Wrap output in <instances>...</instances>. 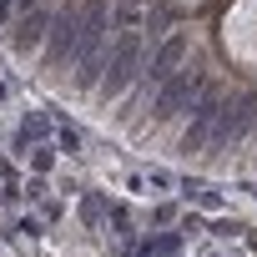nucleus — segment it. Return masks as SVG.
<instances>
[{
  "instance_id": "obj_12",
  "label": "nucleus",
  "mask_w": 257,
  "mask_h": 257,
  "mask_svg": "<svg viewBox=\"0 0 257 257\" xmlns=\"http://www.w3.org/2000/svg\"><path fill=\"white\" fill-rule=\"evenodd\" d=\"M106 222H111V227H116L121 237L132 232V212H126V207H111V212H106Z\"/></svg>"
},
{
  "instance_id": "obj_3",
  "label": "nucleus",
  "mask_w": 257,
  "mask_h": 257,
  "mask_svg": "<svg viewBox=\"0 0 257 257\" xmlns=\"http://www.w3.org/2000/svg\"><path fill=\"white\" fill-rule=\"evenodd\" d=\"M222 91L207 81L202 91H197V101H192V126H187V132H182V152L192 157V152H202V142L212 137V121H217V111H222Z\"/></svg>"
},
{
  "instance_id": "obj_11",
  "label": "nucleus",
  "mask_w": 257,
  "mask_h": 257,
  "mask_svg": "<svg viewBox=\"0 0 257 257\" xmlns=\"http://www.w3.org/2000/svg\"><path fill=\"white\" fill-rule=\"evenodd\" d=\"M26 162H31V167H36V172L46 177V172L56 167V152H51V147H31V152H26Z\"/></svg>"
},
{
  "instance_id": "obj_10",
  "label": "nucleus",
  "mask_w": 257,
  "mask_h": 257,
  "mask_svg": "<svg viewBox=\"0 0 257 257\" xmlns=\"http://www.w3.org/2000/svg\"><path fill=\"white\" fill-rule=\"evenodd\" d=\"M147 26H152V36H167V31H172V6H152Z\"/></svg>"
},
{
  "instance_id": "obj_2",
  "label": "nucleus",
  "mask_w": 257,
  "mask_h": 257,
  "mask_svg": "<svg viewBox=\"0 0 257 257\" xmlns=\"http://www.w3.org/2000/svg\"><path fill=\"white\" fill-rule=\"evenodd\" d=\"M257 126V91H242L237 101H222L217 121H212V147L217 152H237Z\"/></svg>"
},
{
  "instance_id": "obj_4",
  "label": "nucleus",
  "mask_w": 257,
  "mask_h": 257,
  "mask_svg": "<svg viewBox=\"0 0 257 257\" xmlns=\"http://www.w3.org/2000/svg\"><path fill=\"white\" fill-rule=\"evenodd\" d=\"M202 86H207L202 71H177V76H167V81L157 86V121H172L182 106H192Z\"/></svg>"
},
{
  "instance_id": "obj_8",
  "label": "nucleus",
  "mask_w": 257,
  "mask_h": 257,
  "mask_svg": "<svg viewBox=\"0 0 257 257\" xmlns=\"http://www.w3.org/2000/svg\"><path fill=\"white\" fill-rule=\"evenodd\" d=\"M41 137H51V116H46V111H31V116L21 121V132H16V157H26Z\"/></svg>"
},
{
  "instance_id": "obj_5",
  "label": "nucleus",
  "mask_w": 257,
  "mask_h": 257,
  "mask_svg": "<svg viewBox=\"0 0 257 257\" xmlns=\"http://www.w3.org/2000/svg\"><path fill=\"white\" fill-rule=\"evenodd\" d=\"M76 36H81V16L76 11H61V16H51V26H46V61L51 66H61V61H71V51H76Z\"/></svg>"
},
{
  "instance_id": "obj_7",
  "label": "nucleus",
  "mask_w": 257,
  "mask_h": 257,
  "mask_svg": "<svg viewBox=\"0 0 257 257\" xmlns=\"http://www.w3.org/2000/svg\"><path fill=\"white\" fill-rule=\"evenodd\" d=\"M46 26H51V16H46L41 6H31V11H26V21L16 26V51H21V56L41 51V46H46Z\"/></svg>"
},
{
  "instance_id": "obj_1",
  "label": "nucleus",
  "mask_w": 257,
  "mask_h": 257,
  "mask_svg": "<svg viewBox=\"0 0 257 257\" xmlns=\"http://www.w3.org/2000/svg\"><path fill=\"white\" fill-rule=\"evenodd\" d=\"M137 76H142V41H137V31H121L116 46H111V56H106V66H101V81H96L101 101L126 96V86H132Z\"/></svg>"
},
{
  "instance_id": "obj_14",
  "label": "nucleus",
  "mask_w": 257,
  "mask_h": 257,
  "mask_svg": "<svg viewBox=\"0 0 257 257\" xmlns=\"http://www.w3.org/2000/svg\"><path fill=\"white\" fill-rule=\"evenodd\" d=\"M197 202H202L207 212H217V207H222V197H217V192H207V187H197Z\"/></svg>"
},
{
  "instance_id": "obj_15",
  "label": "nucleus",
  "mask_w": 257,
  "mask_h": 257,
  "mask_svg": "<svg viewBox=\"0 0 257 257\" xmlns=\"http://www.w3.org/2000/svg\"><path fill=\"white\" fill-rule=\"evenodd\" d=\"M16 232H21V237H31V242H36V237H41V222H36V217H26V222H21V227H16Z\"/></svg>"
},
{
  "instance_id": "obj_9",
  "label": "nucleus",
  "mask_w": 257,
  "mask_h": 257,
  "mask_svg": "<svg viewBox=\"0 0 257 257\" xmlns=\"http://www.w3.org/2000/svg\"><path fill=\"white\" fill-rule=\"evenodd\" d=\"M106 212H111V202H106V197H81V217H86L91 227H96Z\"/></svg>"
},
{
  "instance_id": "obj_6",
  "label": "nucleus",
  "mask_w": 257,
  "mask_h": 257,
  "mask_svg": "<svg viewBox=\"0 0 257 257\" xmlns=\"http://www.w3.org/2000/svg\"><path fill=\"white\" fill-rule=\"evenodd\" d=\"M182 61H187V36H167V41L152 51V61L142 66V81H147V91H152V86H162L167 76H177V71H182Z\"/></svg>"
},
{
  "instance_id": "obj_13",
  "label": "nucleus",
  "mask_w": 257,
  "mask_h": 257,
  "mask_svg": "<svg viewBox=\"0 0 257 257\" xmlns=\"http://www.w3.org/2000/svg\"><path fill=\"white\" fill-rule=\"evenodd\" d=\"M61 152H81V132H76V126H61Z\"/></svg>"
}]
</instances>
